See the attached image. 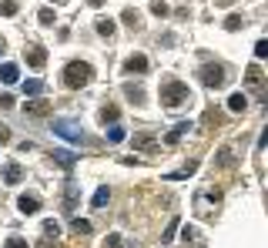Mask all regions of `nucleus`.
Here are the masks:
<instances>
[{"mask_svg":"<svg viewBox=\"0 0 268 248\" xmlns=\"http://www.w3.org/2000/svg\"><path fill=\"white\" fill-rule=\"evenodd\" d=\"M158 97H161V108L164 111H178L181 104H188V84L185 81H164L161 84V91H158Z\"/></svg>","mask_w":268,"mask_h":248,"instance_id":"f257e3e1","label":"nucleus"},{"mask_svg":"<svg viewBox=\"0 0 268 248\" xmlns=\"http://www.w3.org/2000/svg\"><path fill=\"white\" fill-rule=\"evenodd\" d=\"M60 81H64L71 91H77V87H87V84L94 81V67H91L87 60H71V64L64 67Z\"/></svg>","mask_w":268,"mask_h":248,"instance_id":"f03ea898","label":"nucleus"},{"mask_svg":"<svg viewBox=\"0 0 268 248\" xmlns=\"http://www.w3.org/2000/svg\"><path fill=\"white\" fill-rule=\"evenodd\" d=\"M54 134H60L64 141H71V144H84V128H80V121L74 117H54Z\"/></svg>","mask_w":268,"mask_h":248,"instance_id":"7ed1b4c3","label":"nucleus"},{"mask_svg":"<svg viewBox=\"0 0 268 248\" xmlns=\"http://www.w3.org/2000/svg\"><path fill=\"white\" fill-rule=\"evenodd\" d=\"M198 81L205 87H225V67L221 64H201L198 67Z\"/></svg>","mask_w":268,"mask_h":248,"instance_id":"20e7f679","label":"nucleus"},{"mask_svg":"<svg viewBox=\"0 0 268 248\" xmlns=\"http://www.w3.org/2000/svg\"><path fill=\"white\" fill-rule=\"evenodd\" d=\"M218 201H221V191L218 188H205V191H198V198H194V211L205 215V218H211V205L218 208Z\"/></svg>","mask_w":268,"mask_h":248,"instance_id":"39448f33","label":"nucleus"},{"mask_svg":"<svg viewBox=\"0 0 268 248\" xmlns=\"http://www.w3.org/2000/svg\"><path fill=\"white\" fill-rule=\"evenodd\" d=\"M24 57H27V64H30L34 71H40V67L47 64V51H44V47H37V44H30V47L24 51Z\"/></svg>","mask_w":268,"mask_h":248,"instance_id":"423d86ee","label":"nucleus"},{"mask_svg":"<svg viewBox=\"0 0 268 248\" xmlns=\"http://www.w3.org/2000/svg\"><path fill=\"white\" fill-rule=\"evenodd\" d=\"M124 71H128V74H144V71H148V57H144V54H131V57L124 60Z\"/></svg>","mask_w":268,"mask_h":248,"instance_id":"0eeeda50","label":"nucleus"},{"mask_svg":"<svg viewBox=\"0 0 268 248\" xmlns=\"http://www.w3.org/2000/svg\"><path fill=\"white\" fill-rule=\"evenodd\" d=\"M20 178H24V165H20V161H10V165L3 168V185H20Z\"/></svg>","mask_w":268,"mask_h":248,"instance_id":"6e6552de","label":"nucleus"},{"mask_svg":"<svg viewBox=\"0 0 268 248\" xmlns=\"http://www.w3.org/2000/svg\"><path fill=\"white\" fill-rule=\"evenodd\" d=\"M17 208L24 211V215H34V211H40V198H37V194H20Z\"/></svg>","mask_w":268,"mask_h":248,"instance_id":"1a4fd4ad","label":"nucleus"},{"mask_svg":"<svg viewBox=\"0 0 268 248\" xmlns=\"http://www.w3.org/2000/svg\"><path fill=\"white\" fill-rule=\"evenodd\" d=\"M191 131H194V124H191V121H181L178 128H171V131H168V138H164V141H168V144H178V141H181L185 134H191Z\"/></svg>","mask_w":268,"mask_h":248,"instance_id":"9d476101","label":"nucleus"},{"mask_svg":"<svg viewBox=\"0 0 268 248\" xmlns=\"http://www.w3.org/2000/svg\"><path fill=\"white\" fill-rule=\"evenodd\" d=\"M77 198H80V188H74V185H67V188H64V201H60V208H64L67 215H71V211L77 208Z\"/></svg>","mask_w":268,"mask_h":248,"instance_id":"9b49d317","label":"nucleus"},{"mask_svg":"<svg viewBox=\"0 0 268 248\" xmlns=\"http://www.w3.org/2000/svg\"><path fill=\"white\" fill-rule=\"evenodd\" d=\"M228 108L235 111V114H241V111H248V94H241V91H235V94L228 97Z\"/></svg>","mask_w":268,"mask_h":248,"instance_id":"f8f14e48","label":"nucleus"},{"mask_svg":"<svg viewBox=\"0 0 268 248\" xmlns=\"http://www.w3.org/2000/svg\"><path fill=\"white\" fill-rule=\"evenodd\" d=\"M124 97L131 104H144V87L141 84H124Z\"/></svg>","mask_w":268,"mask_h":248,"instance_id":"ddd939ff","label":"nucleus"},{"mask_svg":"<svg viewBox=\"0 0 268 248\" xmlns=\"http://www.w3.org/2000/svg\"><path fill=\"white\" fill-rule=\"evenodd\" d=\"M198 171V161H188L185 168H178V171H171V174H164L168 181H181V178H191V174Z\"/></svg>","mask_w":268,"mask_h":248,"instance_id":"4468645a","label":"nucleus"},{"mask_svg":"<svg viewBox=\"0 0 268 248\" xmlns=\"http://www.w3.org/2000/svg\"><path fill=\"white\" fill-rule=\"evenodd\" d=\"M94 30L101 34V37H114V20H111V17H97L94 20Z\"/></svg>","mask_w":268,"mask_h":248,"instance_id":"2eb2a0df","label":"nucleus"},{"mask_svg":"<svg viewBox=\"0 0 268 248\" xmlns=\"http://www.w3.org/2000/svg\"><path fill=\"white\" fill-rule=\"evenodd\" d=\"M17 77H20L17 64H3V67H0V81H3V84H17Z\"/></svg>","mask_w":268,"mask_h":248,"instance_id":"dca6fc26","label":"nucleus"},{"mask_svg":"<svg viewBox=\"0 0 268 248\" xmlns=\"http://www.w3.org/2000/svg\"><path fill=\"white\" fill-rule=\"evenodd\" d=\"M51 161H57V165L64 168V171H71V168H74V161H77V158H74L71 151H54V154H51Z\"/></svg>","mask_w":268,"mask_h":248,"instance_id":"f3484780","label":"nucleus"},{"mask_svg":"<svg viewBox=\"0 0 268 248\" xmlns=\"http://www.w3.org/2000/svg\"><path fill=\"white\" fill-rule=\"evenodd\" d=\"M104 138H107V144H121V141L128 138V131H124L121 124H111V128H107V134H104Z\"/></svg>","mask_w":268,"mask_h":248,"instance_id":"a211bd4d","label":"nucleus"},{"mask_svg":"<svg viewBox=\"0 0 268 248\" xmlns=\"http://www.w3.org/2000/svg\"><path fill=\"white\" fill-rule=\"evenodd\" d=\"M214 165H221V168H231V165H235V151H231V148H221V151L214 154Z\"/></svg>","mask_w":268,"mask_h":248,"instance_id":"6ab92c4d","label":"nucleus"},{"mask_svg":"<svg viewBox=\"0 0 268 248\" xmlns=\"http://www.w3.org/2000/svg\"><path fill=\"white\" fill-rule=\"evenodd\" d=\"M24 94H27V97L44 94V81H37V77H34V81H24Z\"/></svg>","mask_w":268,"mask_h":248,"instance_id":"aec40b11","label":"nucleus"},{"mask_svg":"<svg viewBox=\"0 0 268 248\" xmlns=\"http://www.w3.org/2000/svg\"><path fill=\"white\" fill-rule=\"evenodd\" d=\"M47 108H51L47 101H34V104H27L24 111H27V114H30V117H44V114H47Z\"/></svg>","mask_w":268,"mask_h":248,"instance_id":"412c9836","label":"nucleus"},{"mask_svg":"<svg viewBox=\"0 0 268 248\" xmlns=\"http://www.w3.org/2000/svg\"><path fill=\"white\" fill-rule=\"evenodd\" d=\"M20 3L17 0H0V17H17Z\"/></svg>","mask_w":268,"mask_h":248,"instance_id":"4be33fe9","label":"nucleus"},{"mask_svg":"<svg viewBox=\"0 0 268 248\" xmlns=\"http://www.w3.org/2000/svg\"><path fill=\"white\" fill-rule=\"evenodd\" d=\"M245 77H248V81H245L248 87H262V71H258V64H251L248 71H245Z\"/></svg>","mask_w":268,"mask_h":248,"instance_id":"5701e85b","label":"nucleus"},{"mask_svg":"<svg viewBox=\"0 0 268 248\" xmlns=\"http://www.w3.org/2000/svg\"><path fill=\"white\" fill-rule=\"evenodd\" d=\"M121 20H124V24H128L131 30H137V27H141V14H137V10H131V7H128L124 14H121Z\"/></svg>","mask_w":268,"mask_h":248,"instance_id":"b1692460","label":"nucleus"},{"mask_svg":"<svg viewBox=\"0 0 268 248\" xmlns=\"http://www.w3.org/2000/svg\"><path fill=\"white\" fill-rule=\"evenodd\" d=\"M107 201H111V191H107V188H97L94 198H91V205H94V208H104Z\"/></svg>","mask_w":268,"mask_h":248,"instance_id":"393cba45","label":"nucleus"},{"mask_svg":"<svg viewBox=\"0 0 268 248\" xmlns=\"http://www.w3.org/2000/svg\"><path fill=\"white\" fill-rule=\"evenodd\" d=\"M71 231H74V235H91V221H87V218H74V221H71Z\"/></svg>","mask_w":268,"mask_h":248,"instance_id":"a878e982","label":"nucleus"},{"mask_svg":"<svg viewBox=\"0 0 268 248\" xmlns=\"http://www.w3.org/2000/svg\"><path fill=\"white\" fill-rule=\"evenodd\" d=\"M241 27H245L241 14H228V17H225V30H241Z\"/></svg>","mask_w":268,"mask_h":248,"instance_id":"bb28decb","label":"nucleus"},{"mask_svg":"<svg viewBox=\"0 0 268 248\" xmlns=\"http://www.w3.org/2000/svg\"><path fill=\"white\" fill-rule=\"evenodd\" d=\"M117 108H111V104H107V108H101V121H104V124H117Z\"/></svg>","mask_w":268,"mask_h":248,"instance_id":"cd10ccee","label":"nucleus"},{"mask_svg":"<svg viewBox=\"0 0 268 248\" xmlns=\"http://www.w3.org/2000/svg\"><path fill=\"white\" fill-rule=\"evenodd\" d=\"M151 14H154V17H168V14H171V7H168L164 0H151Z\"/></svg>","mask_w":268,"mask_h":248,"instance_id":"c85d7f7f","label":"nucleus"},{"mask_svg":"<svg viewBox=\"0 0 268 248\" xmlns=\"http://www.w3.org/2000/svg\"><path fill=\"white\" fill-rule=\"evenodd\" d=\"M44 235H47V238H57V235H60V225L54 221V218H47V221H44Z\"/></svg>","mask_w":268,"mask_h":248,"instance_id":"c756f323","label":"nucleus"},{"mask_svg":"<svg viewBox=\"0 0 268 248\" xmlns=\"http://www.w3.org/2000/svg\"><path fill=\"white\" fill-rule=\"evenodd\" d=\"M37 20L44 24V27H51V24H54V10H51V7H44V10L37 14Z\"/></svg>","mask_w":268,"mask_h":248,"instance_id":"7c9ffc66","label":"nucleus"},{"mask_svg":"<svg viewBox=\"0 0 268 248\" xmlns=\"http://www.w3.org/2000/svg\"><path fill=\"white\" fill-rule=\"evenodd\" d=\"M198 238V228H191V225H181V242H194Z\"/></svg>","mask_w":268,"mask_h":248,"instance_id":"2f4dec72","label":"nucleus"},{"mask_svg":"<svg viewBox=\"0 0 268 248\" xmlns=\"http://www.w3.org/2000/svg\"><path fill=\"white\" fill-rule=\"evenodd\" d=\"M101 248H121V235H117V231H111V235L104 238V245H101Z\"/></svg>","mask_w":268,"mask_h":248,"instance_id":"473e14b6","label":"nucleus"},{"mask_svg":"<svg viewBox=\"0 0 268 248\" xmlns=\"http://www.w3.org/2000/svg\"><path fill=\"white\" fill-rule=\"evenodd\" d=\"M255 57H258V60L268 57V40H258V44H255Z\"/></svg>","mask_w":268,"mask_h":248,"instance_id":"72a5a7b5","label":"nucleus"},{"mask_svg":"<svg viewBox=\"0 0 268 248\" xmlns=\"http://www.w3.org/2000/svg\"><path fill=\"white\" fill-rule=\"evenodd\" d=\"M3 248H30V245H27L24 238H7V245H3Z\"/></svg>","mask_w":268,"mask_h":248,"instance_id":"f704fd0d","label":"nucleus"},{"mask_svg":"<svg viewBox=\"0 0 268 248\" xmlns=\"http://www.w3.org/2000/svg\"><path fill=\"white\" fill-rule=\"evenodd\" d=\"M137 148H154V138H134Z\"/></svg>","mask_w":268,"mask_h":248,"instance_id":"c9c22d12","label":"nucleus"},{"mask_svg":"<svg viewBox=\"0 0 268 248\" xmlns=\"http://www.w3.org/2000/svg\"><path fill=\"white\" fill-rule=\"evenodd\" d=\"M7 141H10V128H7V124H0V144H7Z\"/></svg>","mask_w":268,"mask_h":248,"instance_id":"e433bc0d","label":"nucleus"},{"mask_svg":"<svg viewBox=\"0 0 268 248\" xmlns=\"http://www.w3.org/2000/svg\"><path fill=\"white\" fill-rule=\"evenodd\" d=\"M0 108H7V111H10V108H14V97L3 94V97H0Z\"/></svg>","mask_w":268,"mask_h":248,"instance_id":"4c0bfd02","label":"nucleus"},{"mask_svg":"<svg viewBox=\"0 0 268 248\" xmlns=\"http://www.w3.org/2000/svg\"><path fill=\"white\" fill-rule=\"evenodd\" d=\"M34 248H60L57 242H40V245H34Z\"/></svg>","mask_w":268,"mask_h":248,"instance_id":"58836bf2","label":"nucleus"},{"mask_svg":"<svg viewBox=\"0 0 268 248\" xmlns=\"http://www.w3.org/2000/svg\"><path fill=\"white\" fill-rule=\"evenodd\" d=\"M231 3H235V0H218V7H231Z\"/></svg>","mask_w":268,"mask_h":248,"instance_id":"ea45409f","label":"nucleus"},{"mask_svg":"<svg viewBox=\"0 0 268 248\" xmlns=\"http://www.w3.org/2000/svg\"><path fill=\"white\" fill-rule=\"evenodd\" d=\"M87 3H91V7H104V0H87Z\"/></svg>","mask_w":268,"mask_h":248,"instance_id":"a19ab883","label":"nucleus"},{"mask_svg":"<svg viewBox=\"0 0 268 248\" xmlns=\"http://www.w3.org/2000/svg\"><path fill=\"white\" fill-rule=\"evenodd\" d=\"M51 3H57V7H60V3H67V0H51Z\"/></svg>","mask_w":268,"mask_h":248,"instance_id":"79ce46f5","label":"nucleus"},{"mask_svg":"<svg viewBox=\"0 0 268 248\" xmlns=\"http://www.w3.org/2000/svg\"><path fill=\"white\" fill-rule=\"evenodd\" d=\"M0 54H3V40H0Z\"/></svg>","mask_w":268,"mask_h":248,"instance_id":"37998d69","label":"nucleus"}]
</instances>
